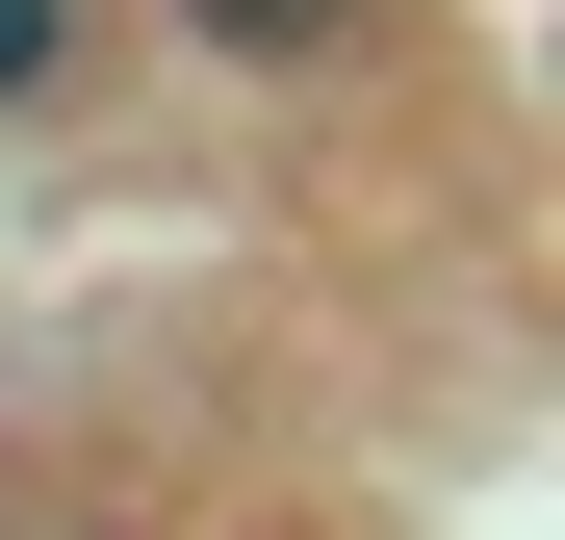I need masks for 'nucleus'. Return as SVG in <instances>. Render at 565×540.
Masks as SVG:
<instances>
[{
	"label": "nucleus",
	"mask_w": 565,
	"mask_h": 540,
	"mask_svg": "<svg viewBox=\"0 0 565 540\" xmlns=\"http://www.w3.org/2000/svg\"><path fill=\"white\" fill-rule=\"evenodd\" d=\"M77 77V0H0V104H52Z\"/></svg>",
	"instance_id": "f03ea898"
},
{
	"label": "nucleus",
	"mask_w": 565,
	"mask_h": 540,
	"mask_svg": "<svg viewBox=\"0 0 565 540\" xmlns=\"http://www.w3.org/2000/svg\"><path fill=\"white\" fill-rule=\"evenodd\" d=\"M180 27H206L232 77H309V52H360V27H386V0H180Z\"/></svg>",
	"instance_id": "f257e3e1"
}]
</instances>
